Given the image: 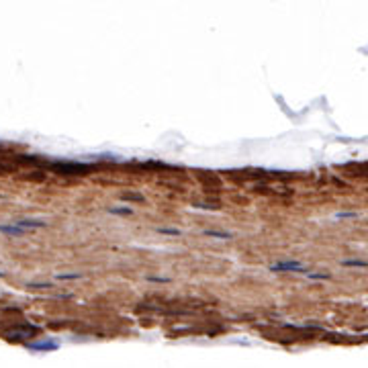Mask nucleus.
Here are the masks:
<instances>
[{
	"mask_svg": "<svg viewBox=\"0 0 368 368\" xmlns=\"http://www.w3.org/2000/svg\"><path fill=\"white\" fill-rule=\"evenodd\" d=\"M49 168L58 174H64V176H80V174L93 172L90 164H80V162H53Z\"/></svg>",
	"mask_w": 368,
	"mask_h": 368,
	"instance_id": "nucleus-1",
	"label": "nucleus"
},
{
	"mask_svg": "<svg viewBox=\"0 0 368 368\" xmlns=\"http://www.w3.org/2000/svg\"><path fill=\"white\" fill-rule=\"evenodd\" d=\"M270 270H272V272H297V274H307V272H309V266L305 268V266L299 264V262H280V264H272Z\"/></svg>",
	"mask_w": 368,
	"mask_h": 368,
	"instance_id": "nucleus-2",
	"label": "nucleus"
},
{
	"mask_svg": "<svg viewBox=\"0 0 368 368\" xmlns=\"http://www.w3.org/2000/svg\"><path fill=\"white\" fill-rule=\"evenodd\" d=\"M14 332H16V334H12V338H10V340L19 342V340H23V338L37 336V334H39V328H35V326H31V323H23V326L14 328Z\"/></svg>",
	"mask_w": 368,
	"mask_h": 368,
	"instance_id": "nucleus-3",
	"label": "nucleus"
},
{
	"mask_svg": "<svg viewBox=\"0 0 368 368\" xmlns=\"http://www.w3.org/2000/svg\"><path fill=\"white\" fill-rule=\"evenodd\" d=\"M0 234H6V236H23V228L21 225H0Z\"/></svg>",
	"mask_w": 368,
	"mask_h": 368,
	"instance_id": "nucleus-4",
	"label": "nucleus"
},
{
	"mask_svg": "<svg viewBox=\"0 0 368 368\" xmlns=\"http://www.w3.org/2000/svg\"><path fill=\"white\" fill-rule=\"evenodd\" d=\"M21 228H29V230H35V228H45V221H37V219H21L19 221Z\"/></svg>",
	"mask_w": 368,
	"mask_h": 368,
	"instance_id": "nucleus-5",
	"label": "nucleus"
},
{
	"mask_svg": "<svg viewBox=\"0 0 368 368\" xmlns=\"http://www.w3.org/2000/svg\"><path fill=\"white\" fill-rule=\"evenodd\" d=\"M33 350H58V342H43V344H29Z\"/></svg>",
	"mask_w": 368,
	"mask_h": 368,
	"instance_id": "nucleus-6",
	"label": "nucleus"
},
{
	"mask_svg": "<svg viewBox=\"0 0 368 368\" xmlns=\"http://www.w3.org/2000/svg\"><path fill=\"white\" fill-rule=\"evenodd\" d=\"M342 266H348V268H367L368 260H342Z\"/></svg>",
	"mask_w": 368,
	"mask_h": 368,
	"instance_id": "nucleus-7",
	"label": "nucleus"
},
{
	"mask_svg": "<svg viewBox=\"0 0 368 368\" xmlns=\"http://www.w3.org/2000/svg\"><path fill=\"white\" fill-rule=\"evenodd\" d=\"M205 236H207V238H215V240H232V238H234L232 234H225V232H209V230L205 232Z\"/></svg>",
	"mask_w": 368,
	"mask_h": 368,
	"instance_id": "nucleus-8",
	"label": "nucleus"
},
{
	"mask_svg": "<svg viewBox=\"0 0 368 368\" xmlns=\"http://www.w3.org/2000/svg\"><path fill=\"white\" fill-rule=\"evenodd\" d=\"M53 282H27V289L31 291H43V289H51Z\"/></svg>",
	"mask_w": 368,
	"mask_h": 368,
	"instance_id": "nucleus-9",
	"label": "nucleus"
},
{
	"mask_svg": "<svg viewBox=\"0 0 368 368\" xmlns=\"http://www.w3.org/2000/svg\"><path fill=\"white\" fill-rule=\"evenodd\" d=\"M109 213L111 215H131L133 211L129 207H109Z\"/></svg>",
	"mask_w": 368,
	"mask_h": 368,
	"instance_id": "nucleus-10",
	"label": "nucleus"
},
{
	"mask_svg": "<svg viewBox=\"0 0 368 368\" xmlns=\"http://www.w3.org/2000/svg\"><path fill=\"white\" fill-rule=\"evenodd\" d=\"M123 199L133 201V203H143V201H145V199H143V195H139V193H125V195H123Z\"/></svg>",
	"mask_w": 368,
	"mask_h": 368,
	"instance_id": "nucleus-11",
	"label": "nucleus"
},
{
	"mask_svg": "<svg viewBox=\"0 0 368 368\" xmlns=\"http://www.w3.org/2000/svg\"><path fill=\"white\" fill-rule=\"evenodd\" d=\"M305 276H307V278H311V280H328V278H330V274H326V272H319V274H313L311 270H309V272H307Z\"/></svg>",
	"mask_w": 368,
	"mask_h": 368,
	"instance_id": "nucleus-12",
	"label": "nucleus"
},
{
	"mask_svg": "<svg viewBox=\"0 0 368 368\" xmlns=\"http://www.w3.org/2000/svg\"><path fill=\"white\" fill-rule=\"evenodd\" d=\"M158 234H164V236H180L178 230H172V228H158Z\"/></svg>",
	"mask_w": 368,
	"mask_h": 368,
	"instance_id": "nucleus-13",
	"label": "nucleus"
},
{
	"mask_svg": "<svg viewBox=\"0 0 368 368\" xmlns=\"http://www.w3.org/2000/svg\"><path fill=\"white\" fill-rule=\"evenodd\" d=\"M56 278L58 280H76V278H82V274H58Z\"/></svg>",
	"mask_w": 368,
	"mask_h": 368,
	"instance_id": "nucleus-14",
	"label": "nucleus"
},
{
	"mask_svg": "<svg viewBox=\"0 0 368 368\" xmlns=\"http://www.w3.org/2000/svg\"><path fill=\"white\" fill-rule=\"evenodd\" d=\"M27 178H31V180H45V174H41V172H33V174H27Z\"/></svg>",
	"mask_w": 368,
	"mask_h": 368,
	"instance_id": "nucleus-15",
	"label": "nucleus"
},
{
	"mask_svg": "<svg viewBox=\"0 0 368 368\" xmlns=\"http://www.w3.org/2000/svg\"><path fill=\"white\" fill-rule=\"evenodd\" d=\"M336 217H338V219H354V217H358V215H356V213H338Z\"/></svg>",
	"mask_w": 368,
	"mask_h": 368,
	"instance_id": "nucleus-16",
	"label": "nucleus"
},
{
	"mask_svg": "<svg viewBox=\"0 0 368 368\" xmlns=\"http://www.w3.org/2000/svg\"><path fill=\"white\" fill-rule=\"evenodd\" d=\"M149 282H168V278H158V276H147Z\"/></svg>",
	"mask_w": 368,
	"mask_h": 368,
	"instance_id": "nucleus-17",
	"label": "nucleus"
},
{
	"mask_svg": "<svg viewBox=\"0 0 368 368\" xmlns=\"http://www.w3.org/2000/svg\"><path fill=\"white\" fill-rule=\"evenodd\" d=\"M6 170H8V168H6V164H4V162H0V174H2V172H6Z\"/></svg>",
	"mask_w": 368,
	"mask_h": 368,
	"instance_id": "nucleus-18",
	"label": "nucleus"
},
{
	"mask_svg": "<svg viewBox=\"0 0 368 368\" xmlns=\"http://www.w3.org/2000/svg\"><path fill=\"white\" fill-rule=\"evenodd\" d=\"M2 276H4V272H0V278H2Z\"/></svg>",
	"mask_w": 368,
	"mask_h": 368,
	"instance_id": "nucleus-19",
	"label": "nucleus"
}]
</instances>
